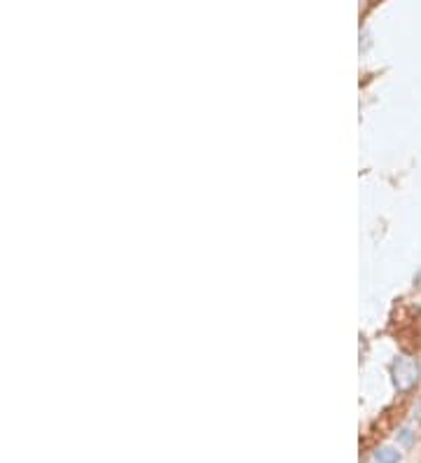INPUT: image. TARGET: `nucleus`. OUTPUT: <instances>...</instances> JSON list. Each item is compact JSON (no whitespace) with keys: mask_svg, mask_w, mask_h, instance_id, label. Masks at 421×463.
<instances>
[{"mask_svg":"<svg viewBox=\"0 0 421 463\" xmlns=\"http://www.w3.org/2000/svg\"><path fill=\"white\" fill-rule=\"evenodd\" d=\"M419 375H421V368L412 356H396L393 358L391 377H393V384H396V389L400 393L412 391L414 386L419 384Z\"/></svg>","mask_w":421,"mask_h":463,"instance_id":"1","label":"nucleus"},{"mask_svg":"<svg viewBox=\"0 0 421 463\" xmlns=\"http://www.w3.org/2000/svg\"><path fill=\"white\" fill-rule=\"evenodd\" d=\"M372 463H375V461H372Z\"/></svg>","mask_w":421,"mask_h":463,"instance_id":"4","label":"nucleus"},{"mask_svg":"<svg viewBox=\"0 0 421 463\" xmlns=\"http://www.w3.org/2000/svg\"><path fill=\"white\" fill-rule=\"evenodd\" d=\"M372 461L375 463H400V452L396 447H379L375 449V454H372Z\"/></svg>","mask_w":421,"mask_h":463,"instance_id":"2","label":"nucleus"},{"mask_svg":"<svg viewBox=\"0 0 421 463\" xmlns=\"http://www.w3.org/2000/svg\"><path fill=\"white\" fill-rule=\"evenodd\" d=\"M398 440L403 442L405 447H410V445H412V440H414V435H412L410 428H405V431H400V433H398Z\"/></svg>","mask_w":421,"mask_h":463,"instance_id":"3","label":"nucleus"}]
</instances>
